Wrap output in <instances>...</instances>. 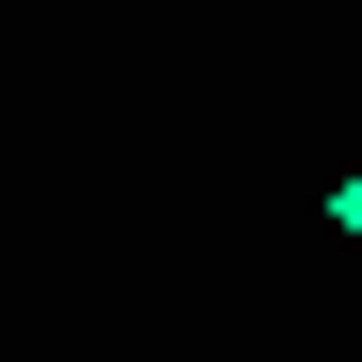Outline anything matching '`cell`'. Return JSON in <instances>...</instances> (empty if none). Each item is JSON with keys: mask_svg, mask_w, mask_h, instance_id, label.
<instances>
[{"mask_svg": "<svg viewBox=\"0 0 362 362\" xmlns=\"http://www.w3.org/2000/svg\"><path fill=\"white\" fill-rule=\"evenodd\" d=\"M329 230H346V247H362V165H346V181H329Z\"/></svg>", "mask_w": 362, "mask_h": 362, "instance_id": "obj_1", "label": "cell"}]
</instances>
